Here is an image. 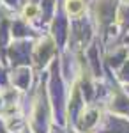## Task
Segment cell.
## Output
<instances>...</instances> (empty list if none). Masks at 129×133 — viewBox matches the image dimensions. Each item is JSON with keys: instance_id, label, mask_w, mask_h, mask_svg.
<instances>
[{"instance_id": "obj_1", "label": "cell", "mask_w": 129, "mask_h": 133, "mask_svg": "<svg viewBox=\"0 0 129 133\" xmlns=\"http://www.w3.org/2000/svg\"><path fill=\"white\" fill-rule=\"evenodd\" d=\"M59 43L53 39V36L48 30L34 39L30 66L35 69V73H41L50 68V64L59 57Z\"/></svg>"}, {"instance_id": "obj_2", "label": "cell", "mask_w": 129, "mask_h": 133, "mask_svg": "<svg viewBox=\"0 0 129 133\" xmlns=\"http://www.w3.org/2000/svg\"><path fill=\"white\" fill-rule=\"evenodd\" d=\"M34 75H37V73H35V69H34L30 64L14 66V68H11V71L7 73V82H9L12 87L20 89L21 92H27L30 89V85H32V76H34Z\"/></svg>"}, {"instance_id": "obj_3", "label": "cell", "mask_w": 129, "mask_h": 133, "mask_svg": "<svg viewBox=\"0 0 129 133\" xmlns=\"http://www.w3.org/2000/svg\"><path fill=\"white\" fill-rule=\"evenodd\" d=\"M64 14L69 18V20H76L85 16V12L89 11V4L87 0H62L60 2Z\"/></svg>"}]
</instances>
